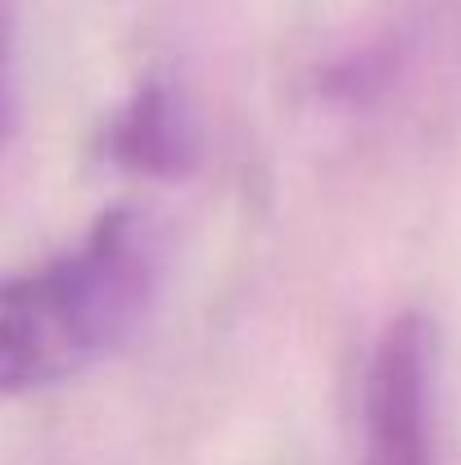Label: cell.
Masks as SVG:
<instances>
[{"instance_id": "cell-1", "label": "cell", "mask_w": 461, "mask_h": 465, "mask_svg": "<svg viewBox=\"0 0 461 465\" xmlns=\"http://www.w3.org/2000/svg\"><path fill=\"white\" fill-rule=\"evenodd\" d=\"M154 285L158 253L132 208L105 213L55 267L0 281V393L55 384L123 348L150 312Z\"/></svg>"}, {"instance_id": "cell-2", "label": "cell", "mask_w": 461, "mask_h": 465, "mask_svg": "<svg viewBox=\"0 0 461 465\" xmlns=\"http://www.w3.org/2000/svg\"><path fill=\"white\" fill-rule=\"evenodd\" d=\"M435 361L430 316L403 312L380 334L362 389V465H439L435 452Z\"/></svg>"}, {"instance_id": "cell-3", "label": "cell", "mask_w": 461, "mask_h": 465, "mask_svg": "<svg viewBox=\"0 0 461 465\" xmlns=\"http://www.w3.org/2000/svg\"><path fill=\"white\" fill-rule=\"evenodd\" d=\"M105 154L141 176H163V181L185 176L199 158L195 114L167 82H150L114 114Z\"/></svg>"}, {"instance_id": "cell-4", "label": "cell", "mask_w": 461, "mask_h": 465, "mask_svg": "<svg viewBox=\"0 0 461 465\" xmlns=\"http://www.w3.org/2000/svg\"><path fill=\"white\" fill-rule=\"evenodd\" d=\"M18 127V32L14 9L0 0V145Z\"/></svg>"}, {"instance_id": "cell-5", "label": "cell", "mask_w": 461, "mask_h": 465, "mask_svg": "<svg viewBox=\"0 0 461 465\" xmlns=\"http://www.w3.org/2000/svg\"><path fill=\"white\" fill-rule=\"evenodd\" d=\"M385 77H389V54L385 50H366V54L348 59L344 68H335L326 77V91L339 95V100H366L376 86H385Z\"/></svg>"}]
</instances>
